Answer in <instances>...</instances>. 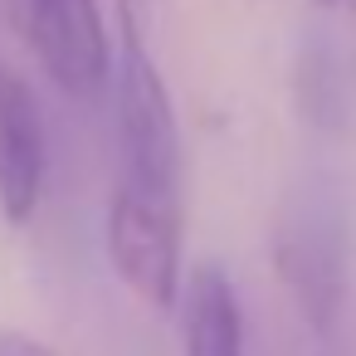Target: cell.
Here are the masks:
<instances>
[{
    "mask_svg": "<svg viewBox=\"0 0 356 356\" xmlns=\"http://www.w3.org/2000/svg\"><path fill=\"white\" fill-rule=\"evenodd\" d=\"M113 98H118V137H122V186L152 200L186 205V152L171 88L147 54L132 10L118 15V64H113Z\"/></svg>",
    "mask_w": 356,
    "mask_h": 356,
    "instance_id": "obj_1",
    "label": "cell"
},
{
    "mask_svg": "<svg viewBox=\"0 0 356 356\" xmlns=\"http://www.w3.org/2000/svg\"><path fill=\"white\" fill-rule=\"evenodd\" d=\"M351 234L346 220L332 200H298L278 234H273V264H278V283L298 307V322L317 337L332 341L341 307H346V283H351Z\"/></svg>",
    "mask_w": 356,
    "mask_h": 356,
    "instance_id": "obj_2",
    "label": "cell"
},
{
    "mask_svg": "<svg viewBox=\"0 0 356 356\" xmlns=\"http://www.w3.org/2000/svg\"><path fill=\"white\" fill-rule=\"evenodd\" d=\"M186 205L152 200L142 191L118 186L108 200V225H103V249L122 288L156 312H176L181 288H186Z\"/></svg>",
    "mask_w": 356,
    "mask_h": 356,
    "instance_id": "obj_3",
    "label": "cell"
},
{
    "mask_svg": "<svg viewBox=\"0 0 356 356\" xmlns=\"http://www.w3.org/2000/svg\"><path fill=\"white\" fill-rule=\"evenodd\" d=\"M20 6L30 49L64 93L93 98L113 83L118 49L98 0H20Z\"/></svg>",
    "mask_w": 356,
    "mask_h": 356,
    "instance_id": "obj_4",
    "label": "cell"
},
{
    "mask_svg": "<svg viewBox=\"0 0 356 356\" xmlns=\"http://www.w3.org/2000/svg\"><path fill=\"white\" fill-rule=\"evenodd\" d=\"M49 176V137L44 113L25 74L0 64V215L6 225H30L44 200Z\"/></svg>",
    "mask_w": 356,
    "mask_h": 356,
    "instance_id": "obj_5",
    "label": "cell"
},
{
    "mask_svg": "<svg viewBox=\"0 0 356 356\" xmlns=\"http://www.w3.org/2000/svg\"><path fill=\"white\" fill-rule=\"evenodd\" d=\"M176 322H181V356H249L239 288L210 259L186 268Z\"/></svg>",
    "mask_w": 356,
    "mask_h": 356,
    "instance_id": "obj_6",
    "label": "cell"
},
{
    "mask_svg": "<svg viewBox=\"0 0 356 356\" xmlns=\"http://www.w3.org/2000/svg\"><path fill=\"white\" fill-rule=\"evenodd\" d=\"M302 108H307V118L312 122H341V113H346V93H341V74L332 69V59H322V54H312L307 64H302Z\"/></svg>",
    "mask_w": 356,
    "mask_h": 356,
    "instance_id": "obj_7",
    "label": "cell"
},
{
    "mask_svg": "<svg viewBox=\"0 0 356 356\" xmlns=\"http://www.w3.org/2000/svg\"><path fill=\"white\" fill-rule=\"evenodd\" d=\"M0 356H54V351L20 327H0Z\"/></svg>",
    "mask_w": 356,
    "mask_h": 356,
    "instance_id": "obj_8",
    "label": "cell"
},
{
    "mask_svg": "<svg viewBox=\"0 0 356 356\" xmlns=\"http://www.w3.org/2000/svg\"><path fill=\"white\" fill-rule=\"evenodd\" d=\"M312 6H322V10H341V6H351V0H312Z\"/></svg>",
    "mask_w": 356,
    "mask_h": 356,
    "instance_id": "obj_9",
    "label": "cell"
}]
</instances>
